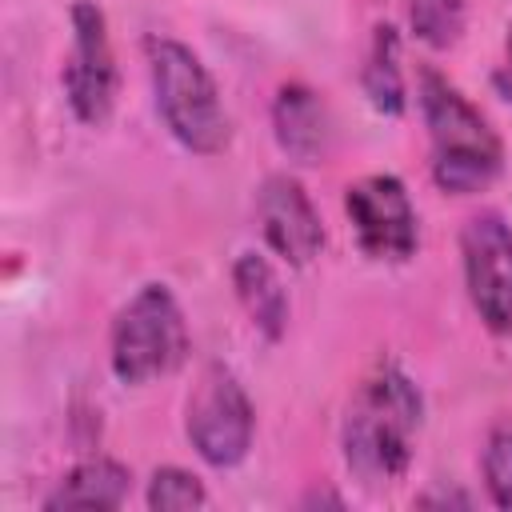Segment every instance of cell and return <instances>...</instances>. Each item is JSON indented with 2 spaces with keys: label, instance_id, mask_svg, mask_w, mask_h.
<instances>
[{
  "label": "cell",
  "instance_id": "5bb4252c",
  "mask_svg": "<svg viewBox=\"0 0 512 512\" xmlns=\"http://www.w3.org/2000/svg\"><path fill=\"white\" fill-rule=\"evenodd\" d=\"M408 20L428 48H452L464 32V0H408Z\"/></svg>",
  "mask_w": 512,
  "mask_h": 512
},
{
  "label": "cell",
  "instance_id": "7c38bea8",
  "mask_svg": "<svg viewBox=\"0 0 512 512\" xmlns=\"http://www.w3.org/2000/svg\"><path fill=\"white\" fill-rule=\"evenodd\" d=\"M232 288H236L248 320L256 324V332L264 340H280L288 328V292H284L276 268L268 264V256L240 252L232 260Z\"/></svg>",
  "mask_w": 512,
  "mask_h": 512
},
{
  "label": "cell",
  "instance_id": "3957f363",
  "mask_svg": "<svg viewBox=\"0 0 512 512\" xmlns=\"http://www.w3.org/2000/svg\"><path fill=\"white\" fill-rule=\"evenodd\" d=\"M144 60L152 76L156 112L164 128L172 132V140L196 156L224 152L232 140V124H228V112L220 104L216 80L204 68V60L172 36H148Z\"/></svg>",
  "mask_w": 512,
  "mask_h": 512
},
{
  "label": "cell",
  "instance_id": "8992f818",
  "mask_svg": "<svg viewBox=\"0 0 512 512\" xmlns=\"http://www.w3.org/2000/svg\"><path fill=\"white\" fill-rule=\"evenodd\" d=\"M116 56L108 40V16L96 0L72 4V48L64 64V96L80 124L100 128L116 108Z\"/></svg>",
  "mask_w": 512,
  "mask_h": 512
},
{
  "label": "cell",
  "instance_id": "52a82bcc",
  "mask_svg": "<svg viewBox=\"0 0 512 512\" xmlns=\"http://www.w3.org/2000/svg\"><path fill=\"white\" fill-rule=\"evenodd\" d=\"M344 212H348L356 244L368 260L404 264L420 244L416 208L408 200L404 180L392 176V172H376V176H364V180L348 184Z\"/></svg>",
  "mask_w": 512,
  "mask_h": 512
},
{
  "label": "cell",
  "instance_id": "7a4b0ae2",
  "mask_svg": "<svg viewBox=\"0 0 512 512\" xmlns=\"http://www.w3.org/2000/svg\"><path fill=\"white\" fill-rule=\"evenodd\" d=\"M420 112L432 140V180L448 196L484 192L504 164V148L488 116L440 72H420Z\"/></svg>",
  "mask_w": 512,
  "mask_h": 512
},
{
  "label": "cell",
  "instance_id": "e0dca14e",
  "mask_svg": "<svg viewBox=\"0 0 512 512\" xmlns=\"http://www.w3.org/2000/svg\"><path fill=\"white\" fill-rule=\"evenodd\" d=\"M504 100H512V28H508V44H504V64H500V76H496Z\"/></svg>",
  "mask_w": 512,
  "mask_h": 512
},
{
  "label": "cell",
  "instance_id": "5b68a950",
  "mask_svg": "<svg viewBox=\"0 0 512 512\" xmlns=\"http://www.w3.org/2000/svg\"><path fill=\"white\" fill-rule=\"evenodd\" d=\"M252 400L228 364H204L188 392L184 432L204 464L232 468L252 448Z\"/></svg>",
  "mask_w": 512,
  "mask_h": 512
},
{
  "label": "cell",
  "instance_id": "9c48e42d",
  "mask_svg": "<svg viewBox=\"0 0 512 512\" xmlns=\"http://www.w3.org/2000/svg\"><path fill=\"white\" fill-rule=\"evenodd\" d=\"M256 216H260V232H264L268 248L284 264L304 268L320 256L324 224H320V212L312 208V200L296 176L272 172L256 192Z\"/></svg>",
  "mask_w": 512,
  "mask_h": 512
},
{
  "label": "cell",
  "instance_id": "277c9868",
  "mask_svg": "<svg viewBox=\"0 0 512 512\" xmlns=\"http://www.w3.org/2000/svg\"><path fill=\"white\" fill-rule=\"evenodd\" d=\"M188 356V324L168 284H144L112 320V372L120 384L168 376Z\"/></svg>",
  "mask_w": 512,
  "mask_h": 512
},
{
  "label": "cell",
  "instance_id": "ba28073f",
  "mask_svg": "<svg viewBox=\"0 0 512 512\" xmlns=\"http://www.w3.org/2000/svg\"><path fill=\"white\" fill-rule=\"evenodd\" d=\"M464 288L488 332H512V228L500 212L468 216L460 232Z\"/></svg>",
  "mask_w": 512,
  "mask_h": 512
},
{
  "label": "cell",
  "instance_id": "8fae6325",
  "mask_svg": "<svg viewBox=\"0 0 512 512\" xmlns=\"http://www.w3.org/2000/svg\"><path fill=\"white\" fill-rule=\"evenodd\" d=\"M132 488V472L112 460V456H88L80 460L48 496H44V512H60V508H120L128 500Z\"/></svg>",
  "mask_w": 512,
  "mask_h": 512
},
{
  "label": "cell",
  "instance_id": "9a60e30c",
  "mask_svg": "<svg viewBox=\"0 0 512 512\" xmlns=\"http://www.w3.org/2000/svg\"><path fill=\"white\" fill-rule=\"evenodd\" d=\"M148 508L156 512H184V508H204L208 504V492L200 484V476L168 464V468H156L152 480H148V492H144Z\"/></svg>",
  "mask_w": 512,
  "mask_h": 512
},
{
  "label": "cell",
  "instance_id": "6da1fadb",
  "mask_svg": "<svg viewBox=\"0 0 512 512\" xmlns=\"http://www.w3.org/2000/svg\"><path fill=\"white\" fill-rule=\"evenodd\" d=\"M420 388L388 360H380L352 392L340 444L348 472L368 484H396L412 464V440L420 432Z\"/></svg>",
  "mask_w": 512,
  "mask_h": 512
},
{
  "label": "cell",
  "instance_id": "4fadbf2b",
  "mask_svg": "<svg viewBox=\"0 0 512 512\" xmlns=\"http://www.w3.org/2000/svg\"><path fill=\"white\" fill-rule=\"evenodd\" d=\"M360 84H364V96L376 112L384 116H400L404 104H408V92H404V72H400V36L392 24H376L372 28V44H368V60H364V72H360Z\"/></svg>",
  "mask_w": 512,
  "mask_h": 512
},
{
  "label": "cell",
  "instance_id": "2e32d148",
  "mask_svg": "<svg viewBox=\"0 0 512 512\" xmlns=\"http://www.w3.org/2000/svg\"><path fill=\"white\" fill-rule=\"evenodd\" d=\"M484 484L496 508L512 512V420L496 424L484 444Z\"/></svg>",
  "mask_w": 512,
  "mask_h": 512
},
{
  "label": "cell",
  "instance_id": "30bf717a",
  "mask_svg": "<svg viewBox=\"0 0 512 512\" xmlns=\"http://www.w3.org/2000/svg\"><path fill=\"white\" fill-rule=\"evenodd\" d=\"M272 132L288 160L296 164H320L332 144V120L308 84H284L272 100Z\"/></svg>",
  "mask_w": 512,
  "mask_h": 512
}]
</instances>
